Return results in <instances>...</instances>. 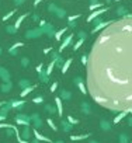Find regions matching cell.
Listing matches in <instances>:
<instances>
[{
	"mask_svg": "<svg viewBox=\"0 0 132 143\" xmlns=\"http://www.w3.org/2000/svg\"><path fill=\"white\" fill-rule=\"evenodd\" d=\"M35 87H37L35 84H31L30 87L24 88V90H21V94H20V97H21V98H24V97H27L28 94H31V93H32L34 90H35Z\"/></svg>",
	"mask_w": 132,
	"mask_h": 143,
	"instance_id": "16",
	"label": "cell"
},
{
	"mask_svg": "<svg viewBox=\"0 0 132 143\" xmlns=\"http://www.w3.org/2000/svg\"><path fill=\"white\" fill-rule=\"evenodd\" d=\"M114 21H101L97 27H94L93 28V32H97V31H100V30H103V28H105V27H108V25H111Z\"/></svg>",
	"mask_w": 132,
	"mask_h": 143,
	"instance_id": "19",
	"label": "cell"
},
{
	"mask_svg": "<svg viewBox=\"0 0 132 143\" xmlns=\"http://www.w3.org/2000/svg\"><path fill=\"white\" fill-rule=\"evenodd\" d=\"M48 11L49 13H54L55 17L59 20H63L66 17V10L62 9V7H58L55 3H49L48 4Z\"/></svg>",
	"mask_w": 132,
	"mask_h": 143,
	"instance_id": "1",
	"label": "cell"
},
{
	"mask_svg": "<svg viewBox=\"0 0 132 143\" xmlns=\"http://www.w3.org/2000/svg\"><path fill=\"white\" fill-rule=\"evenodd\" d=\"M59 98H60L62 101H69L70 98H72V93H70L69 90H65V88H62V90H60Z\"/></svg>",
	"mask_w": 132,
	"mask_h": 143,
	"instance_id": "15",
	"label": "cell"
},
{
	"mask_svg": "<svg viewBox=\"0 0 132 143\" xmlns=\"http://www.w3.org/2000/svg\"><path fill=\"white\" fill-rule=\"evenodd\" d=\"M35 137H37V139H41V140H46V137L41 136V135H39L38 132H35Z\"/></svg>",
	"mask_w": 132,
	"mask_h": 143,
	"instance_id": "46",
	"label": "cell"
},
{
	"mask_svg": "<svg viewBox=\"0 0 132 143\" xmlns=\"http://www.w3.org/2000/svg\"><path fill=\"white\" fill-rule=\"evenodd\" d=\"M30 118H31V122H34V126L35 128H41L42 126V119H41V115L38 112H34Z\"/></svg>",
	"mask_w": 132,
	"mask_h": 143,
	"instance_id": "12",
	"label": "cell"
},
{
	"mask_svg": "<svg viewBox=\"0 0 132 143\" xmlns=\"http://www.w3.org/2000/svg\"><path fill=\"white\" fill-rule=\"evenodd\" d=\"M87 63H89V56L83 55V56H81V65H84V66H86Z\"/></svg>",
	"mask_w": 132,
	"mask_h": 143,
	"instance_id": "40",
	"label": "cell"
},
{
	"mask_svg": "<svg viewBox=\"0 0 132 143\" xmlns=\"http://www.w3.org/2000/svg\"><path fill=\"white\" fill-rule=\"evenodd\" d=\"M2 53H3V48L0 46V56H2Z\"/></svg>",
	"mask_w": 132,
	"mask_h": 143,
	"instance_id": "53",
	"label": "cell"
},
{
	"mask_svg": "<svg viewBox=\"0 0 132 143\" xmlns=\"http://www.w3.org/2000/svg\"><path fill=\"white\" fill-rule=\"evenodd\" d=\"M14 14H15V10H11V11H9L6 15H3V18H2V20H3V21H7V20H10Z\"/></svg>",
	"mask_w": 132,
	"mask_h": 143,
	"instance_id": "28",
	"label": "cell"
},
{
	"mask_svg": "<svg viewBox=\"0 0 132 143\" xmlns=\"http://www.w3.org/2000/svg\"><path fill=\"white\" fill-rule=\"evenodd\" d=\"M126 114H128V112H126V111H122V112H121V114H120V115H118V116H115V119H114V122H120V121H121V119H122V118H124V116H125V115H126Z\"/></svg>",
	"mask_w": 132,
	"mask_h": 143,
	"instance_id": "33",
	"label": "cell"
},
{
	"mask_svg": "<svg viewBox=\"0 0 132 143\" xmlns=\"http://www.w3.org/2000/svg\"><path fill=\"white\" fill-rule=\"evenodd\" d=\"M110 2H111V0H107V3H110Z\"/></svg>",
	"mask_w": 132,
	"mask_h": 143,
	"instance_id": "54",
	"label": "cell"
},
{
	"mask_svg": "<svg viewBox=\"0 0 132 143\" xmlns=\"http://www.w3.org/2000/svg\"><path fill=\"white\" fill-rule=\"evenodd\" d=\"M42 35H44V32H42V30L39 27L25 31V38H28V39H37V38L42 37Z\"/></svg>",
	"mask_w": 132,
	"mask_h": 143,
	"instance_id": "2",
	"label": "cell"
},
{
	"mask_svg": "<svg viewBox=\"0 0 132 143\" xmlns=\"http://www.w3.org/2000/svg\"><path fill=\"white\" fill-rule=\"evenodd\" d=\"M54 69H55V62L51 60V63L48 65V67H46V70H45V73H46V76H48V77L52 74V70H54Z\"/></svg>",
	"mask_w": 132,
	"mask_h": 143,
	"instance_id": "24",
	"label": "cell"
},
{
	"mask_svg": "<svg viewBox=\"0 0 132 143\" xmlns=\"http://www.w3.org/2000/svg\"><path fill=\"white\" fill-rule=\"evenodd\" d=\"M35 70H37V74H38L39 81H41V83H49V77L46 76V73H45V69H44V63L37 65Z\"/></svg>",
	"mask_w": 132,
	"mask_h": 143,
	"instance_id": "3",
	"label": "cell"
},
{
	"mask_svg": "<svg viewBox=\"0 0 132 143\" xmlns=\"http://www.w3.org/2000/svg\"><path fill=\"white\" fill-rule=\"evenodd\" d=\"M73 83H75V84L79 87V90L81 91V94H84V95H86L87 90H86V83H84L83 77H80V76L75 77V79H73Z\"/></svg>",
	"mask_w": 132,
	"mask_h": 143,
	"instance_id": "9",
	"label": "cell"
},
{
	"mask_svg": "<svg viewBox=\"0 0 132 143\" xmlns=\"http://www.w3.org/2000/svg\"><path fill=\"white\" fill-rule=\"evenodd\" d=\"M105 11H107V9H105V7H101V9H98V10H94V11H91V14L87 17V21L91 23L93 20H96L97 17H100L101 14H104Z\"/></svg>",
	"mask_w": 132,
	"mask_h": 143,
	"instance_id": "10",
	"label": "cell"
},
{
	"mask_svg": "<svg viewBox=\"0 0 132 143\" xmlns=\"http://www.w3.org/2000/svg\"><path fill=\"white\" fill-rule=\"evenodd\" d=\"M72 60L73 59H66L65 60V63H63V66L60 67V72H62V74H66L68 73V70H69V67H70V65H72Z\"/></svg>",
	"mask_w": 132,
	"mask_h": 143,
	"instance_id": "18",
	"label": "cell"
},
{
	"mask_svg": "<svg viewBox=\"0 0 132 143\" xmlns=\"http://www.w3.org/2000/svg\"><path fill=\"white\" fill-rule=\"evenodd\" d=\"M13 90V83L11 81H7V83H2L0 86V91L3 93V94H7Z\"/></svg>",
	"mask_w": 132,
	"mask_h": 143,
	"instance_id": "13",
	"label": "cell"
},
{
	"mask_svg": "<svg viewBox=\"0 0 132 143\" xmlns=\"http://www.w3.org/2000/svg\"><path fill=\"white\" fill-rule=\"evenodd\" d=\"M104 6L103 3H97V4H91V6H89V10L90 11H94V10H97V9H101V7Z\"/></svg>",
	"mask_w": 132,
	"mask_h": 143,
	"instance_id": "29",
	"label": "cell"
},
{
	"mask_svg": "<svg viewBox=\"0 0 132 143\" xmlns=\"http://www.w3.org/2000/svg\"><path fill=\"white\" fill-rule=\"evenodd\" d=\"M54 62H55V67H59V69L63 66V63H65V60H63V58L60 55L58 56V59H56V60H54Z\"/></svg>",
	"mask_w": 132,
	"mask_h": 143,
	"instance_id": "26",
	"label": "cell"
},
{
	"mask_svg": "<svg viewBox=\"0 0 132 143\" xmlns=\"http://www.w3.org/2000/svg\"><path fill=\"white\" fill-rule=\"evenodd\" d=\"M28 15H30V13H24L23 15H20V17H18V18H17V21H15V24H14L15 30H18V28H20V25L23 24V21H24V20L27 18Z\"/></svg>",
	"mask_w": 132,
	"mask_h": 143,
	"instance_id": "20",
	"label": "cell"
},
{
	"mask_svg": "<svg viewBox=\"0 0 132 143\" xmlns=\"http://www.w3.org/2000/svg\"><path fill=\"white\" fill-rule=\"evenodd\" d=\"M56 88H58V81H54L51 84V87H49V90H51V93H55L56 91Z\"/></svg>",
	"mask_w": 132,
	"mask_h": 143,
	"instance_id": "37",
	"label": "cell"
},
{
	"mask_svg": "<svg viewBox=\"0 0 132 143\" xmlns=\"http://www.w3.org/2000/svg\"><path fill=\"white\" fill-rule=\"evenodd\" d=\"M32 103L34 104H42L44 103V97H42V95H37V97L32 100Z\"/></svg>",
	"mask_w": 132,
	"mask_h": 143,
	"instance_id": "32",
	"label": "cell"
},
{
	"mask_svg": "<svg viewBox=\"0 0 132 143\" xmlns=\"http://www.w3.org/2000/svg\"><path fill=\"white\" fill-rule=\"evenodd\" d=\"M20 63H21V66L23 67H28L30 66V63H31V60H30V58H27V56H23L21 60H20Z\"/></svg>",
	"mask_w": 132,
	"mask_h": 143,
	"instance_id": "25",
	"label": "cell"
},
{
	"mask_svg": "<svg viewBox=\"0 0 132 143\" xmlns=\"http://www.w3.org/2000/svg\"><path fill=\"white\" fill-rule=\"evenodd\" d=\"M4 30H6V32H7V34H10V35H14V34L17 32V30H15L14 25H7V27L4 28Z\"/></svg>",
	"mask_w": 132,
	"mask_h": 143,
	"instance_id": "27",
	"label": "cell"
},
{
	"mask_svg": "<svg viewBox=\"0 0 132 143\" xmlns=\"http://www.w3.org/2000/svg\"><path fill=\"white\" fill-rule=\"evenodd\" d=\"M83 42H84V39H79V41H77V42H76V44H75V45H73V51H75V52H76V51H77V49H79V48H80V46H81V45H83Z\"/></svg>",
	"mask_w": 132,
	"mask_h": 143,
	"instance_id": "31",
	"label": "cell"
},
{
	"mask_svg": "<svg viewBox=\"0 0 132 143\" xmlns=\"http://www.w3.org/2000/svg\"><path fill=\"white\" fill-rule=\"evenodd\" d=\"M41 2H44V0H35V2H34V6L37 7V6H38V4H39V3H41Z\"/></svg>",
	"mask_w": 132,
	"mask_h": 143,
	"instance_id": "50",
	"label": "cell"
},
{
	"mask_svg": "<svg viewBox=\"0 0 132 143\" xmlns=\"http://www.w3.org/2000/svg\"><path fill=\"white\" fill-rule=\"evenodd\" d=\"M66 31H68V27H63L62 30H59V31H56V32H55V41H60L62 39V37L63 35H65V32Z\"/></svg>",
	"mask_w": 132,
	"mask_h": 143,
	"instance_id": "22",
	"label": "cell"
},
{
	"mask_svg": "<svg viewBox=\"0 0 132 143\" xmlns=\"http://www.w3.org/2000/svg\"><path fill=\"white\" fill-rule=\"evenodd\" d=\"M117 14L118 15H124V17H125V15H126V9H125V7H118V9H117Z\"/></svg>",
	"mask_w": 132,
	"mask_h": 143,
	"instance_id": "30",
	"label": "cell"
},
{
	"mask_svg": "<svg viewBox=\"0 0 132 143\" xmlns=\"http://www.w3.org/2000/svg\"><path fill=\"white\" fill-rule=\"evenodd\" d=\"M44 108H45V111H46L48 114H51V115H54V114H58L56 107L52 105V104H45V105H44Z\"/></svg>",
	"mask_w": 132,
	"mask_h": 143,
	"instance_id": "21",
	"label": "cell"
},
{
	"mask_svg": "<svg viewBox=\"0 0 132 143\" xmlns=\"http://www.w3.org/2000/svg\"><path fill=\"white\" fill-rule=\"evenodd\" d=\"M58 56H59V53H58V52H54V51L51 52V58H52V60H56Z\"/></svg>",
	"mask_w": 132,
	"mask_h": 143,
	"instance_id": "42",
	"label": "cell"
},
{
	"mask_svg": "<svg viewBox=\"0 0 132 143\" xmlns=\"http://www.w3.org/2000/svg\"><path fill=\"white\" fill-rule=\"evenodd\" d=\"M6 118H7V115H0V124H2V122H3Z\"/></svg>",
	"mask_w": 132,
	"mask_h": 143,
	"instance_id": "49",
	"label": "cell"
},
{
	"mask_svg": "<svg viewBox=\"0 0 132 143\" xmlns=\"http://www.w3.org/2000/svg\"><path fill=\"white\" fill-rule=\"evenodd\" d=\"M73 39H75V35L73 34H69V35H66L65 38H63V41H62V44H60V46H59V49H58V53L60 55V52H63L68 46L70 45V44L73 42Z\"/></svg>",
	"mask_w": 132,
	"mask_h": 143,
	"instance_id": "6",
	"label": "cell"
},
{
	"mask_svg": "<svg viewBox=\"0 0 132 143\" xmlns=\"http://www.w3.org/2000/svg\"><path fill=\"white\" fill-rule=\"evenodd\" d=\"M101 126H103V129H105V131L110 129V124H108L107 121H101Z\"/></svg>",
	"mask_w": 132,
	"mask_h": 143,
	"instance_id": "41",
	"label": "cell"
},
{
	"mask_svg": "<svg viewBox=\"0 0 132 143\" xmlns=\"http://www.w3.org/2000/svg\"><path fill=\"white\" fill-rule=\"evenodd\" d=\"M46 23H48V21H45V20H39V23H38V24H39V27H44V25H45Z\"/></svg>",
	"mask_w": 132,
	"mask_h": 143,
	"instance_id": "48",
	"label": "cell"
},
{
	"mask_svg": "<svg viewBox=\"0 0 132 143\" xmlns=\"http://www.w3.org/2000/svg\"><path fill=\"white\" fill-rule=\"evenodd\" d=\"M23 46H24V42L18 41V42L13 44V45L10 46L9 49H7V52H9V55H11V56H17V55H18V51H20V48H23Z\"/></svg>",
	"mask_w": 132,
	"mask_h": 143,
	"instance_id": "8",
	"label": "cell"
},
{
	"mask_svg": "<svg viewBox=\"0 0 132 143\" xmlns=\"http://www.w3.org/2000/svg\"><path fill=\"white\" fill-rule=\"evenodd\" d=\"M48 124H49V126H51V128L54 129V131H56V126H55V124L52 122V119H51V118L48 119Z\"/></svg>",
	"mask_w": 132,
	"mask_h": 143,
	"instance_id": "44",
	"label": "cell"
},
{
	"mask_svg": "<svg viewBox=\"0 0 132 143\" xmlns=\"http://www.w3.org/2000/svg\"><path fill=\"white\" fill-rule=\"evenodd\" d=\"M31 20H32V23H39V20H41V15L35 13V14L31 15Z\"/></svg>",
	"mask_w": 132,
	"mask_h": 143,
	"instance_id": "35",
	"label": "cell"
},
{
	"mask_svg": "<svg viewBox=\"0 0 132 143\" xmlns=\"http://www.w3.org/2000/svg\"><path fill=\"white\" fill-rule=\"evenodd\" d=\"M24 3H25V0H14V4L17 7H20L21 4H24Z\"/></svg>",
	"mask_w": 132,
	"mask_h": 143,
	"instance_id": "43",
	"label": "cell"
},
{
	"mask_svg": "<svg viewBox=\"0 0 132 143\" xmlns=\"http://www.w3.org/2000/svg\"><path fill=\"white\" fill-rule=\"evenodd\" d=\"M62 126H63V131H66V132H69V131H70V124H69V122L62 121Z\"/></svg>",
	"mask_w": 132,
	"mask_h": 143,
	"instance_id": "34",
	"label": "cell"
},
{
	"mask_svg": "<svg viewBox=\"0 0 132 143\" xmlns=\"http://www.w3.org/2000/svg\"><path fill=\"white\" fill-rule=\"evenodd\" d=\"M55 107H56V111H58V115L62 116L63 115V101L60 100L59 97L55 98Z\"/></svg>",
	"mask_w": 132,
	"mask_h": 143,
	"instance_id": "14",
	"label": "cell"
},
{
	"mask_svg": "<svg viewBox=\"0 0 132 143\" xmlns=\"http://www.w3.org/2000/svg\"><path fill=\"white\" fill-rule=\"evenodd\" d=\"M68 121H69L70 124H77V119H73L72 116H68Z\"/></svg>",
	"mask_w": 132,
	"mask_h": 143,
	"instance_id": "47",
	"label": "cell"
},
{
	"mask_svg": "<svg viewBox=\"0 0 132 143\" xmlns=\"http://www.w3.org/2000/svg\"><path fill=\"white\" fill-rule=\"evenodd\" d=\"M0 80L3 83L11 81V73H10V70L4 66H0Z\"/></svg>",
	"mask_w": 132,
	"mask_h": 143,
	"instance_id": "7",
	"label": "cell"
},
{
	"mask_svg": "<svg viewBox=\"0 0 132 143\" xmlns=\"http://www.w3.org/2000/svg\"><path fill=\"white\" fill-rule=\"evenodd\" d=\"M30 135H31L30 128H25V129H24V132H23V136H24V139H28V137H30Z\"/></svg>",
	"mask_w": 132,
	"mask_h": 143,
	"instance_id": "36",
	"label": "cell"
},
{
	"mask_svg": "<svg viewBox=\"0 0 132 143\" xmlns=\"http://www.w3.org/2000/svg\"><path fill=\"white\" fill-rule=\"evenodd\" d=\"M0 4H2V3H0Z\"/></svg>",
	"mask_w": 132,
	"mask_h": 143,
	"instance_id": "55",
	"label": "cell"
},
{
	"mask_svg": "<svg viewBox=\"0 0 132 143\" xmlns=\"http://www.w3.org/2000/svg\"><path fill=\"white\" fill-rule=\"evenodd\" d=\"M77 37H79V39H84V38L87 37V32H84V31H79Z\"/></svg>",
	"mask_w": 132,
	"mask_h": 143,
	"instance_id": "38",
	"label": "cell"
},
{
	"mask_svg": "<svg viewBox=\"0 0 132 143\" xmlns=\"http://www.w3.org/2000/svg\"><path fill=\"white\" fill-rule=\"evenodd\" d=\"M14 121L17 122L18 125H23V126H28L31 124V118L30 115H25V114H17L14 118Z\"/></svg>",
	"mask_w": 132,
	"mask_h": 143,
	"instance_id": "5",
	"label": "cell"
},
{
	"mask_svg": "<svg viewBox=\"0 0 132 143\" xmlns=\"http://www.w3.org/2000/svg\"><path fill=\"white\" fill-rule=\"evenodd\" d=\"M42 30V32H44V35H46L48 38H54L55 37V32H56V28H55L54 24H51V23H46L44 27H39Z\"/></svg>",
	"mask_w": 132,
	"mask_h": 143,
	"instance_id": "4",
	"label": "cell"
},
{
	"mask_svg": "<svg viewBox=\"0 0 132 143\" xmlns=\"http://www.w3.org/2000/svg\"><path fill=\"white\" fill-rule=\"evenodd\" d=\"M4 104H6V101H0V108H2V107H3Z\"/></svg>",
	"mask_w": 132,
	"mask_h": 143,
	"instance_id": "52",
	"label": "cell"
},
{
	"mask_svg": "<svg viewBox=\"0 0 132 143\" xmlns=\"http://www.w3.org/2000/svg\"><path fill=\"white\" fill-rule=\"evenodd\" d=\"M31 86V80L30 79H20L18 80V87L21 88V90H24V88L30 87Z\"/></svg>",
	"mask_w": 132,
	"mask_h": 143,
	"instance_id": "17",
	"label": "cell"
},
{
	"mask_svg": "<svg viewBox=\"0 0 132 143\" xmlns=\"http://www.w3.org/2000/svg\"><path fill=\"white\" fill-rule=\"evenodd\" d=\"M80 105H81V111H83L84 114H87V115H89V114L91 112V108H90V104H89V103L83 101V103H81Z\"/></svg>",
	"mask_w": 132,
	"mask_h": 143,
	"instance_id": "23",
	"label": "cell"
},
{
	"mask_svg": "<svg viewBox=\"0 0 132 143\" xmlns=\"http://www.w3.org/2000/svg\"><path fill=\"white\" fill-rule=\"evenodd\" d=\"M97 3H100L98 0H90V6L91 4H97Z\"/></svg>",
	"mask_w": 132,
	"mask_h": 143,
	"instance_id": "51",
	"label": "cell"
},
{
	"mask_svg": "<svg viewBox=\"0 0 132 143\" xmlns=\"http://www.w3.org/2000/svg\"><path fill=\"white\" fill-rule=\"evenodd\" d=\"M51 52H52V48L51 46H48V48L44 49V55H48V53H51Z\"/></svg>",
	"mask_w": 132,
	"mask_h": 143,
	"instance_id": "45",
	"label": "cell"
},
{
	"mask_svg": "<svg viewBox=\"0 0 132 143\" xmlns=\"http://www.w3.org/2000/svg\"><path fill=\"white\" fill-rule=\"evenodd\" d=\"M77 18H80V14H76V15H70V17H68V21H76Z\"/></svg>",
	"mask_w": 132,
	"mask_h": 143,
	"instance_id": "39",
	"label": "cell"
},
{
	"mask_svg": "<svg viewBox=\"0 0 132 143\" xmlns=\"http://www.w3.org/2000/svg\"><path fill=\"white\" fill-rule=\"evenodd\" d=\"M10 103H11V108L13 110L21 111L23 108H24V105L27 104V101L25 100H10Z\"/></svg>",
	"mask_w": 132,
	"mask_h": 143,
	"instance_id": "11",
	"label": "cell"
}]
</instances>
